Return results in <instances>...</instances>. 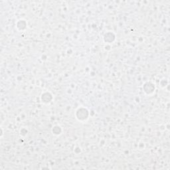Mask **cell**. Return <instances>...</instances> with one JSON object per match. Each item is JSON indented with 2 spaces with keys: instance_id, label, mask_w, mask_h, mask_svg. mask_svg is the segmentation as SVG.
<instances>
[{
  "instance_id": "cell-6",
  "label": "cell",
  "mask_w": 170,
  "mask_h": 170,
  "mask_svg": "<svg viewBox=\"0 0 170 170\" xmlns=\"http://www.w3.org/2000/svg\"><path fill=\"white\" fill-rule=\"evenodd\" d=\"M62 128H61V126H59L58 125L54 126L52 128V133L55 135V136H59L61 135L62 133Z\"/></svg>"
},
{
  "instance_id": "cell-4",
  "label": "cell",
  "mask_w": 170,
  "mask_h": 170,
  "mask_svg": "<svg viewBox=\"0 0 170 170\" xmlns=\"http://www.w3.org/2000/svg\"><path fill=\"white\" fill-rule=\"evenodd\" d=\"M103 39H104V41H105L106 43L111 44V43H114V41L116 40V35H115L112 31H108L105 35H104Z\"/></svg>"
},
{
  "instance_id": "cell-5",
  "label": "cell",
  "mask_w": 170,
  "mask_h": 170,
  "mask_svg": "<svg viewBox=\"0 0 170 170\" xmlns=\"http://www.w3.org/2000/svg\"><path fill=\"white\" fill-rule=\"evenodd\" d=\"M27 27V23L25 20L20 19L17 22L16 24V27L19 31H24Z\"/></svg>"
},
{
  "instance_id": "cell-3",
  "label": "cell",
  "mask_w": 170,
  "mask_h": 170,
  "mask_svg": "<svg viewBox=\"0 0 170 170\" xmlns=\"http://www.w3.org/2000/svg\"><path fill=\"white\" fill-rule=\"evenodd\" d=\"M41 100L43 103L45 104V105H48V104H50L53 101V96L49 92H43L41 96Z\"/></svg>"
},
{
  "instance_id": "cell-2",
  "label": "cell",
  "mask_w": 170,
  "mask_h": 170,
  "mask_svg": "<svg viewBox=\"0 0 170 170\" xmlns=\"http://www.w3.org/2000/svg\"><path fill=\"white\" fill-rule=\"evenodd\" d=\"M143 91L147 95H152L155 92L156 86L155 83H153L152 81H147L143 85Z\"/></svg>"
},
{
  "instance_id": "cell-1",
  "label": "cell",
  "mask_w": 170,
  "mask_h": 170,
  "mask_svg": "<svg viewBox=\"0 0 170 170\" xmlns=\"http://www.w3.org/2000/svg\"><path fill=\"white\" fill-rule=\"evenodd\" d=\"M90 116L89 111L85 107H79L75 112V117L79 122L84 123L89 120Z\"/></svg>"
}]
</instances>
